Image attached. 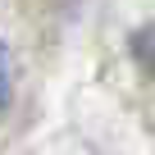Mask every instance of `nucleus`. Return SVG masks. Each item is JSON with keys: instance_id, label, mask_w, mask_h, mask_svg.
I'll return each mask as SVG.
<instances>
[{"instance_id": "obj_1", "label": "nucleus", "mask_w": 155, "mask_h": 155, "mask_svg": "<svg viewBox=\"0 0 155 155\" xmlns=\"http://www.w3.org/2000/svg\"><path fill=\"white\" fill-rule=\"evenodd\" d=\"M5 96H9V59L0 50V105H5Z\"/></svg>"}]
</instances>
